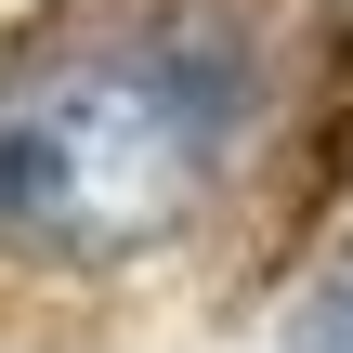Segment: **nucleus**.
Here are the masks:
<instances>
[{"instance_id": "nucleus-2", "label": "nucleus", "mask_w": 353, "mask_h": 353, "mask_svg": "<svg viewBox=\"0 0 353 353\" xmlns=\"http://www.w3.org/2000/svg\"><path fill=\"white\" fill-rule=\"evenodd\" d=\"M288 353H353V275L301 301V327H288Z\"/></svg>"}, {"instance_id": "nucleus-1", "label": "nucleus", "mask_w": 353, "mask_h": 353, "mask_svg": "<svg viewBox=\"0 0 353 353\" xmlns=\"http://www.w3.org/2000/svg\"><path fill=\"white\" fill-rule=\"evenodd\" d=\"M275 118L262 0H79L0 52V249L144 262L210 223Z\"/></svg>"}]
</instances>
